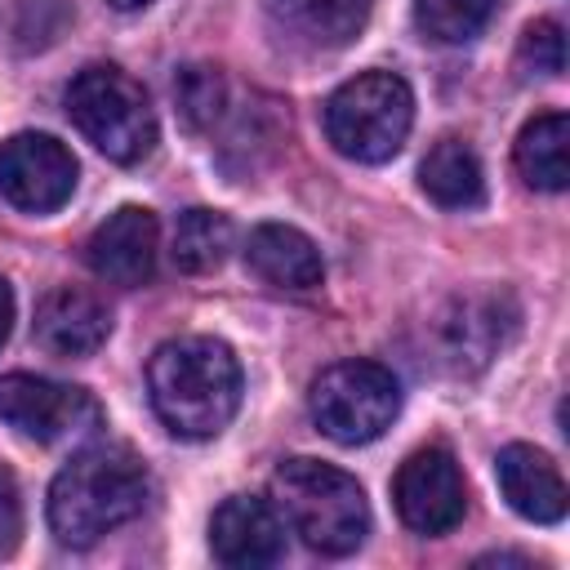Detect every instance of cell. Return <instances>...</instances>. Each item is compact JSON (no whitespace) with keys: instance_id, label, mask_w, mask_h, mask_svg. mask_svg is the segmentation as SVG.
I'll return each mask as SVG.
<instances>
[{"instance_id":"15","label":"cell","mask_w":570,"mask_h":570,"mask_svg":"<svg viewBox=\"0 0 570 570\" xmlns=\"http://www.w3.org/2000/svg\"><path fill=\"white\" fill-rule=\"evenodd\" d=\"M245 263L276 289H316L325 276L321 249L289 223H258L245 240Z\"/></svg>"},{"instance_id":"8","label":"cell","mask_w":570,"mask_h":570,"mask_svg":"<svg viewBox=\"0 0 570 570\" xmlns=\"http://www.w3.org/2000/svg\"><path fill=\"white\" fill-rule=\"evenodd\" d=\"M392 499H396L401 521L414 534H450L468 508V490H463V472H459L454 454L441 445L414 450L396 468Z\"/></svg>"},{"instance_id":"6","label":"cell","mask_w":570,"mask_h":570,"mask_svg":"<svg viewBox=\"0 0 570 570\" xmlns=\"http://www.w3.org/2000/svg\"><path fill=\"white\" fill-rule=\"evenodd\" d=\"M316 428L338 445L379 441L401 414V383L379 361H338L316 374L307 392Z\"/></svg>"},{"instance_id":"20","label":"cell","mask_w":570,"mask_h":570,"mask_svg":"<svg viewBox=\"0 0 570 570\" xmlns=\"http://www.w3.org/2000/svg\"><path fill=\"white\" fill-rule=\"evenodd\" d=\"M174 102H178V116L187 129L205 134L214 129L223 116H227V80L218 67L209 62H191L174 76Z\"/></svg>"},{"instance_id":"7","label":"cell","mask_w":570,"mask_h":570,"mask_svg":"<svg viewBox=\"0 0 570 570\" xmlns=\"http://www.w3.org/2000/svg\"><path fill=\"white\" fill-rule=\"evenodd\" d=\"M0 419L27 436V441H76L102 428V405L76 387V383H53L40 374H4L0 379Z\"/></svg>"},{"instance_id":"21","label":"cell","mask_w":570,"mask_h":570,"mask_svg":"<svg viewBox=\"0 0 570 570\" xmlns=\"http://www.w3.org/2000/svg\"><path fill=\"white\" fill-rule=\"evenodd\" d=\"M499 0H414V22L441 45H468L494 18Z\"/></svg>"},{"instance_id":"17","label":"cell","mask_w":570,"mask_h":570,"mask_svg":"<svg viewBox=\"0 0 570 570\" xmlns=\"http://www.w3.org/2000/svg\"><path fill=\"white\" fill-rule=\"evenodd\" d=\"M512 160L521 178L539 191H566L570 183V120L566 111H543L521 125Z\"/></svg>"},{"instance_id":"12","label":"cell","mask_w":570,"mask_h":570,"mask_svg":"<svg viewBox=\"0 0 570 570\" xmlns=\"http://www.w3.org/2000/svg\"><path fill=\"white\" fill-rule=\"evenodd\" d=\"M209 552L232 570L276 566L285 557V521L267 499L232 494L209 521Z\"/></svg>"},{"instance_id":"18","label":"cell","mask_w":570,"mask_h":570,"mask_svg":"<svg viewBox=\"0 0 570 570\" xmlns=\"http://www.w3.org/2000/svg\"><path fill=\"white\" fill-rule=\"evenodd\" d=\"M419 183L423 191L441 205V209H476L485 200V174L476 151L463 138H441L423 165H419Z\"/></svg>"},{"instance_id":"14","label":"cell","mask_w":570,"mask_h":570,"mask_svg":"<svg viewBox=\"0 0 570 570\" xmlns=\"http://www.w3.org/2000/svg\"><path fill=\"white\" fill-rule=\"evenodd\" d=\"M494 476H499V490L503 499L512 503V512H521L525 521L534 525H557L566 517V481H561V468L534 450V445H503L499 459H494Z\"/></svg>"},{"instance_id":"19","label":"cell","mask_w":570,"mask_h":570,"mask_svg":"<svg viewBox=\"0 0 570 570\" xmlns=\"http://www.w3.org/2000/svg\"><path fill=\"white\" fill-rule=\"evenodd\" d=\"M227 249H232V218L227 214H218V209H187V214H178L169 254H174V263L183 272H191V276L214 272V267H223Z\"/></svg>"},{"instance_id":"3","label":"cell","mask_w":570,"mask_h":570,"mask_svg":"<svg viewBox=\"0 0 570 570\" xmlns=\"http://www.w3.org/2000/svg\"><path fill=\"white\" fill-rule=\"evenodd\" d=\"M272 508L307 548L325 557H347L370 534L365 490L352 472L321 459H285L272 472Z\"/></svg>"},{"instance_id":"1","label":"cell","mask_w":570,"mask_h":570,"mask_svg":"<svg viewBox=\"0 0 570 570\" xmlns=\"http://www.w3.org/2000/svg\"><path fill=\"white\" fill-rule=\"evenodd\" d=\"M147 387L160 423L174 436L205 441L218 436L240 405V365L223 338L183 334L156 347L147 365Z\"/></svg>"},{"instance_id":"25","label":"cell","mask_w":570,"mask_h":570,"mask_svg":"<svg viewBox=\"0 0 570 570\" xmlns=\"http://www.w3.org/2000/svg\"><path fill=\"white\" fill-rule=\"evenodd\" d=\"M9 330H13V285L0 276V347L9 343Z\"/></svg>"},{"instance_id":"16","label":"cell","mask_w":570,"mask_h":570,"mask_svg":"<svg viewBox=\"0 0 570 570\" xmlns=\"http://www.w3.org/2000/svg\"><path fill=\"white\" fill-rule=\"evenodd\" d=\"M267 9L294 40L312 49H343L365 31L374 0H267Z\"/></svg>"},{"instance_id":"11","label":"cell","mask_w":570,"mask_h":570,"mask_svg":"<svg viewBox=\"0 0 570 570\" xmlns=\"http://www.w3.org/2000/svg\"><path fill=\"white\" fill-rule=\"evenodd\" d=\"M156 249H160V223L151 209L142 205H120L116 214H107L89 245H85V258L94 267L98 281L107 285H147L151 272H156Z\"/></svg>"},{"instance_id":"22","label":"cell","mask_w":570,"mask_h":570,"mask_svg":"<svg viewBox=\"0 0 570 570\" xmlns=\"http://www.w3.org/2000/svg\"><path fill=\"white\" fill-rule=\"evenodd\" d=\"M521 67L525 71H539V76H561L566 71V31L557 18H539L521 31V49H517Z\"/></svg>"},{"instance_id":"13","label":"cell","mask_w":570,"mask_h":570,"mask_svg":"<svg viewBox=\"0 0 570 570\" xmlns=\"http://www.w3.org/2000/svg\"><path fill=\"white\" fill-rule=\"evenodd\" d=\"M111 334V312L98 294L58 285L36 307V343L53 356H94Z\"/></svg>"},{"instance_id":"4","label":"cell","mask_w":570,"mask_h":570,"mask_svg":"<svg viewBox=\"0 0 570 570\" xmlns=\"http://www.w3.org/2000/svg\"><path fill=\"white\" fill-rule=\"evenodd\" d=\"M67 116L116 165H138L156 147V111L147 89L111 62L85 67L67 85Z\"/></svg>"},{"instance_id":"10","label":"cell","mask_w":570,"mask_h":570,"mask_svg":"<svg viewBox=\"0 0 570 570\" xmlns=\"http://www.w3.org/2000/svg\"><path fill=\"white\" fill-rule=\"evenodd\" d=\"M512 325H517V312H512L508 294H459L441 307V316L432 325L436 361L450 374H476L499 356Z\"/></svg>"},{"instance_id":"2","label":"cell","mask_w":570,"mask_h":570,"mask_svg":"<svg viewBox=\"0 0 570 570\" xmlns=\"http://www.w3.org/2000/svg\"><path fill=\"white\" fill-rule=\"evenodd\" d=\"M147 468L120 445H89L49 485V530L67 548H89L147 508Z\"/></svg>"},{"instance_id":"24","label":"cell","mask_w":570,"mask_h":570,"mask_svg":"<svg viewBox=\"0 0 570 570\" xmlns=\"http://www.w3.org/2000/svg\"><path fill=\"white\" fill-rule=\"evenodd\" d=\"M22 534V499H18V481L13 472L0 463V557H9L18 548Z\"/></svg>"},{"instance_id":"27","label":"cell","mask_w":570,"mask_h":570,"mask_svg":"<svg viewBox=\"0 0 570 570\" xmlns=\"http://www.w3.org/2000/svg\"><path fill=\"white\" fill-rule=\"evenodd\" d=\"M107 4H116V9H142V4H151V0H107Z\"/></svg>"},{"instance_id":"5","label":"cell","mask_w":570,"mask_h":570,"mask_svg":"<svg viewBox=\"0 0 570 570\" xmlns=\"http://www.w3.org/2000/svg\"><path fill=\"white\" fill-rule=\"evenodd\" d=\"M414 125V94L396 71H361L325 102V138L338 156L383 165L401 151Z\"/></svg>"},{"instance_id":"23","label":"cell","mask_w":570,"mask_h":570,"mask_svg":"<svg viewBox=\"0 0 570 570\" xmlns=\"http://www.w3.org/2000/svg\"><path fill=\"white\" fill-rule=\"evenodd\" d=\"M67 0H18V22H13V36H18V49H45L62 36L67 27Z\"/></svg>"},{"instance_id":"9","label":"cell","mask_w":570,"mask_h":570,"mask_svg":"<svg viewBox=\"0 0 570 570\" xmlns=\"http://www.w3.org/2000/svg\"><path fill=\"white\" fill-rule=\"evenodd\" d=\"M76 191V156L49 134H13L0 142V196L27 214H53Z\"/></svg>"},{"instance_id":"26","label":"cell","mask_w":570,"mask_h":570,"mask_svg":"<svg viewBox=\"0 0 570 570\" xmlns=\"http://www.w3.org/2000/svg\"><path fill=\"white\" fill-rule=\"evenodd\" d=\"M476 566H530V557H521V552H485V557H476Z\"/></svg>"}]
</instances>
